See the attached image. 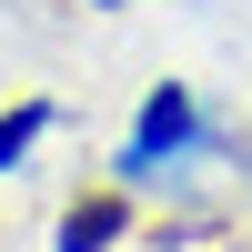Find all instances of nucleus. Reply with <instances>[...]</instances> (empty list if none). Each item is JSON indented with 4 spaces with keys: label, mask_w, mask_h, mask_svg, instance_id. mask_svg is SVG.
Segmentation results:
<instances>
[{
    "label": "nucleus",
    "mask_w": 252,
    "mask_h": 252,
    "mask_svg": "<svg viewBox=\"0 0 252 252\" xmlns=\"http://www.w3.org/2000/svg\"><path fill=\"white\" fill-rule=\"evenodd\" d=\"M192 131H202V121H192V101H182V91H161L152 111H141V141H131V161H161V152H182Z\"/></svg>",
    "instance_id": "1"
},
{
    "label": "nucleus",
    "mask_w": 252,
    "mask_h": 252,
    "mask_svg": "<svg viewBox=\"0 0 252 252\" xmlns=\"http://www.w3.org/2000/svg\"><path fill=\"white\" fill-rule=\"evenodd\" d=\"M121 222H131V212H121L111 192H101V202H81V212L61 222V252H111V232H121Z\"/></svg>",
    "instance_id": "2"
},
{
    "label": "nucleus",
    "mask_w": 252,
    "mask_h": 252,
    "mask_svg": "<svg viewBox=\"0 0 252 252\" xmlns=\"http://www.w3.org/2000/svg\"><path fill=\"white\" fill-rule=\"evenodd\" d=\"M40 131H51V111H40V101H31V111H10V121H0V172H10V161L31 152Z\"/></svg>",
    "instance_id": "3"
}]
</instances>
